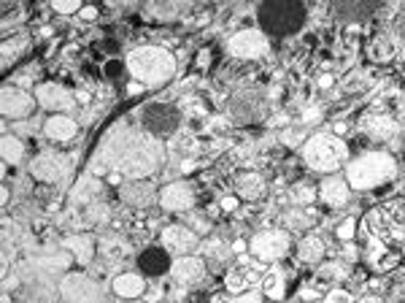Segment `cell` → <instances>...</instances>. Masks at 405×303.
<instances>
[{"instance_id":"14","label":"cell","mask_w":405,"mask_h":303,"mask_svg":"<svg viewBox=\"0 0 405 303\" xmlns=\"http://www.w3.org/2000/svg\"><path fill=\"white\" fill-rule=\"evenodd\" d=\"M160 203L162 209H168V211H184L195 203V190L189 187L187 182H173L160 193Z\"/></svg>"},{"instance_id":"5","label":"cell","mask_w":405,"mask_h":303,"mask_svg":"<svg viewBox=\"0 0 405 303\" xmlns=\"http://www.w3.org/2000/svg\"><path fill=\"white\" fill-rule=\"evenodd\" d=\"M257 19L270 35H292L305 25V6L303 3H265L257 11Z\"/></svg>"},{"instance_id":"22","label":"cell","mask_w":405,"mask_h":303,"mask_svg":"<svg viewBox=\"0 0 405 303\" xmlns=\"http://www.w3.org/2000/svg\"><path fill=\"white\" fill-rule=\"evenodd\" d=\"M235 187H238V195L249 198V200H257V198H262V193H265V182L257 173H243Z\"/></svg>"},{"instance_id":"20","label":"cell","mask_w":405,"mask_h":303,"mask_svg":"<svg viewBox=\"0 0 405 303\" xmlns=\"http://www.w3.org/2000/svg\"><path fill=\"white\" fill-rule=\"evenodd\" d=\"M143 290H146V282L138 274H119L114 279V293H116L119 298L133 301V298H141V295H143Z\"/></svg>"},{"instance_id":"10","label":"cell","mask_w":405,"mask_h":303,"mask_svg":"<svg viewBox=\"0 0 405 303\" xmlns=\"http://www.w3.org/2000/svg\"><path fill=\"white\" fill-rule=\"evenodd\" d=\"M71 163L62 157V155H54V152H44L38 155L33 163H30V173L41 182H60L65 173H68Z\"/></svg>"},{"instance_id":"23","label":"cell","mask_w":405,"mask_h":303,"mask_svg":"<svg viewBox=\"0 0 405 303\" xmlns=\"http://www.w3.org/2000/svg\"><path fill=\"white\" fill-rule=\"evenodd\" d=\"M0 155H3L6 166H17L22 160V155H25V144L17 136H3V141H0Z\"/></svg>"},{"instance_id":"26","label":"cell","mask_w":405,"mask_h":303,"mask_svg":"<svg viewBox=\"0 0 405 303\" xmlns=\"http://www.w3.org/2000/svg\"><path fill=\"white\" fill-rule=\"evenodd\" d=\"M300 257H303V260H311V263H316V260L322 257V239H316V236H308V239L303 241V247H300Z\"/></svg>"},{"instance_id":"15","label":"cell","mask_w":405,"mask_h":303,"mask_svg":"<svg viewBox=\"0 0 405 303\" xmlns=\"http://www.w3.org/2000/svg\"><path fill=\"white\" fill-rule=\"evenodd\" d=\"M230 49H233V55H238V57H260L268 49V41H265L262 33L243 30V33H238V35L230 41Z\"/></svg>"},{"instance_id":"25","label":"cell","mask_w":405,"mask_h":303,"mask_svg":"<svg viewBox=\"0 0 405 303\" xmlns=\"http://www.w3.org/2000/svg\"><path fill=\"white\" fill-rule=\"evenodd\" d=\"M265 295L273 298V301L284 298V274H281V271H270V274L265 276Z\"/></svg>"},{"instance_id":"7","label":"cell","mask_w":405,"mask_h":303,"mask_svg":"<svg viewBox=\"0 0 405 303\" xmlns=\"http://www.w3.org/2000/svg\"><path fill=\"white\" fill-rule=\"evenodd\" d=\"M60 295L65 303H103V287L87 274H68L60 282Z\"/></svg>"},{"instance_id":"3","label":"cell","mask_w":405,"mask_h":303,"mask_svg":"<svg viewBox=\"0 0 405 303\" xmlns=\"http://www.w3.org/2000/svg\"><path fill=\"white\" fill-rule=\"evenodd\" d=\"M127 71L133 73L135 82L141 84H162L168 82L176 71V60L168 49L157 46H141L127 55Z\"/></svg>"},{"instance_id":"21","label":"cell","mask_w":405,"mask_h":303,"mask_svg":"<svg viewBox=\"0 0 405 303\" xmlns=\"http://www.w3.org/2000/svg\"><path fill=\"white\" fill-rule=\"evenodd\" d=\"M44 133L52 138V141H71V138L76 136V122H73L71 116L57 114V116H52V119L44 125Z\"/></svg>"},{"instance_id":"18","label":"cell","mask_w":405,"mask_h":303,"mask_svg":"<svg viewBox=\"0 0 405 303\" xmlns=\"http://www.w3.org/2000/svg\"><path fill=\"white\" fill-rule=\"evenodd\" d=\"M154 198L157 193L146 179H130L127 184H122V200L130 206H149L154 203Z\"/></svg>"},{"instance_id":"19","label":"cell","mask_w":405,"mask_h":303,"mask_svg":"<svg viewBox=\"0 0 405 303\" xmlns=\"http://www.w3.org/2000/svg\"><path fill=\"white\" fill-rule=\"evenodd\" d=\"M319 193L327 206H343L349 200V182H343L341 176H330L322 182Z\"/></svg>"},{"instance_id":"4","label":"cell","mask_w":405,"mask_h":303,"mask_svg":"<svg viewBox=\"0 0 405 303\" xmlns=\"http://www.w3.org/2000/svg\"><path fill=\"white\" fill-rule=\"evenodd\" d=\"M346 176H349L351 187L370 190V187H378L395 176V160L384 152H370V155L357 157L346 171Z\"/></svg>"},{"instance_id":"13","label":"cell","mask_w":405,"mask_h":303,"mask_svg":"<svg viewBox=\"0 0 405 303\" xmlns=\"http://www.w3.org/2000/svg\"><path fill=\"white\" fill-rule=\"evenodd\" d=\"M197 244V236L184 225H170L162 230V249L168 254H187Z\"/></svg>"},{"instance_id":"32","label":"cell","mask_w":405,"mask_h":303,"mask_svg":"<svg viewBox=\"0 0 405 303\" xmlns=\"http://www.w3.org/2000/svg\"><path fill=\"white\" fill-rule=\"evenodd\" d=\"M81 17H84V19H95V17H98V8L87 6V8H81Z\"/></svg>"},{"instance_id":"11","label":"cell","mask_w":405,"mask_h":303,"mask_svg":"<svg viewBox=\"0 0 405 303\" xmlns=\"http://www.w3.org/2000/svg\"><path fill=\"white\" fill-rule=\"evenodd\" d=\"M33 106H35V98L27 95L25 89H19V87H6L3 89V101H0L3 116H8V119H25V116L33 114Z\"/></svg>"},{"instance_id":"33","label":"cell","mask_w":405,"mask_h":303,"mask_svg":"<svg viewBox=\"0 0 405 303\" xmlns=\"http://www.w3.org/2000/svg\"><path fill=\"white\" fill-rule=\"evenodd\" d=\"M127 92H130V95H135V92H141V82L130 84V87H127Z\"/></svg>"},{"instance_id":"1","label":"cell","mask_w":405,"mask_h":303,"mask_svg":"<svg viewBox=\"0 0 405 303\" xmlns=\"http://www.w3.org/2000/svg\"><path fill=\"white\" fill-rule=\"evenodd\" d=\"M362 230L376 249V268H392L405 249V198L386 200L368 211Z\"/></svg>"},{"instance_id":"29","label":"cell","mask_w":405,"mask_h":303,"mask_svg":"<svg viewBox=\"0 0 405 303\" xmlns=\"http://www.w3.org/2000/svg\"><path fill=\"white\" fill-rule=\"evenodd\" d=\"M249 284H246V279H243L241 274H230L227 276V290L230 293H243Z\"/></svg>"},{"instance_id":"6","label":"cell","mask_w":405,"mask_h":303,"mask_svg":"<svg viewBox=\"0 0 405 303\" xmlns=\"http://www.w3.org/2000/svg\"><path fill=\"white\" fill-rule=\"evenodd\" d=\"M308 166L316 171H335L346 160V144L335 136H314L303 149Z\"/></svg>"},{"instance_id":"2","label":"cell","mask_w":405,"mask_h":303,"mask_svg":"<svg viewBox=\"0 0 405 303\" xmlns=\"http://www.w3.org/2000/svg\"><path fill=\"white\" fill-rule=\"evenodd\" d=\"M108 163L127 173L130 179H143L149 176L157 163H160V146L154 144V138L146 133H135V130H125L119 136L108 141Z\"/></svg>"},{"instance_id":"12","label":"cell","mask_w":405,"mask_h":303,"mask_svg":"<svg viewBox=\"0 0 405 303\" xmlns=\"http://www.w3.org/2000/svg\"><path fill=\"white\" fill-rule=\"evenodd\" d=\"M35 101H38V106H44V109L49 111H71L73 109V95L68 92V89H62L60 84H41V87H35Z\"/></svg>"},{"instance_id":"31","label":"cell","mask_w":405,"mask_h":303,"mask_svg":"<svg viewBox=\"0 0 405 303\" xmlns=\"http://www.w3.org/2000/svg\"><path fill=\"white\" fill-rule=\"evenodd\" d=\"M327 303H349V295H346V293H338V290H335V293H332V295L327 298Z\"/></svg>"},{"instance_id":"17","label":"cell","mask_w":405,"mask_h":303,"mask_svg":"<svg viewBox=\"0 0 405 303\" xmlns=\"http://www.w3.org/2000/svg\"><path fill=\"white\" fill-rule=\"evenodd\" d=\"M170 274H173V279H176V284L195 287V284L203 279L206 268H203V263H200L197 257H181L179 263L170 266Z\"/></svg>"},{"instance_id":"9","label":"cell","mask_w":405,"mask_h":303,"mask_svg":"<svg viewBox=\"0 0 405 303\" xmlns=\"http://www.w3.org/2000/svg\"><path fill=\"white\" fill-rule=\"evenodd\" d=\"M287 249H289V239L284 230H265V233L254 236V241H251V252L262 260H278L287 254Z\"/></svg>"},{"instance_id":"27","label":"cell","mask_w":405,"mask_h":303,"mask_svg":"<svg viewBox=\"0 0 405 303\" xmlns=\"http://www.w3.org/2000/svg\"><path fill=\"white\" fill-rule=\"evenodd\" d=\"M373 3H365V6H338V14L346 17V19H362V17H370L373 14Z\"/></svg>"},{"instance_id":"28","label":"cell","mask_w":405,"mask_h":303,"mask_svg":"<svg viewBox=\"0 0 405 303\" xmlns=\"http://www.w3.org/2000/svg\"><path fill=\"white\" fill-rule=\"evenodd\" d=\"M52 8L57 14H76V11H81V3L79 0H57V3H52Z\"/></svg>"},{"instance_id":"30","label":"cell","mask_w":405,"mask_h":303,"mask_svg":"<svg viewBox=\"0 0 405 303\" xmlns=\"http://www.w3.org/2000/svg\"><path fill=\"white\" fill-rule=\"evenodd\" d=\"M351 233H354V222H346V225H343V227H338V236H341V239H343V241H346V239H351Z\"/></svg>"},{"instance_id":"8","label":"cell","mask_w":405,"mask_h":303,"mask_svg":"<svg viewBox=\"0 0 405 303\" xmlns=\"http://www.w3.org/2000/svg\"><path fill=\"white\" fill-rule=\"evenodd\" d=\"M143 128L152 136H170L179 128V111L170 103H152L143 109Z\"/></svg>"},{"instance_id":"16","label":"cell","mask_w":405,"mask_h":303,"mask_svg":"<svg viewBox=\"0 0 405 303\" xmlns=\"http://www.w3.org/2000/svg\"><path fill=\"white\" fill-rule=\"evenodd\" d=\"M138 268L146 276H162L170 271V257L162 247H149L138 254Z\"/></svg>"},{"instance_id":"24","label":"cell","mask_w":405,"mask_h":303,"mask_svg":"<svg viewBox=\"0 0 405 303\" xmlns=\"http://www.w3.org/2000/svg\"><path fill=\"white\" fill-rule=\"evenodd\" d=\"M65 249H71L73 252V260H79V263H89L92 260V241L87 239V236H71L68 241H65Z\"/></svg>"}]
</instances>
